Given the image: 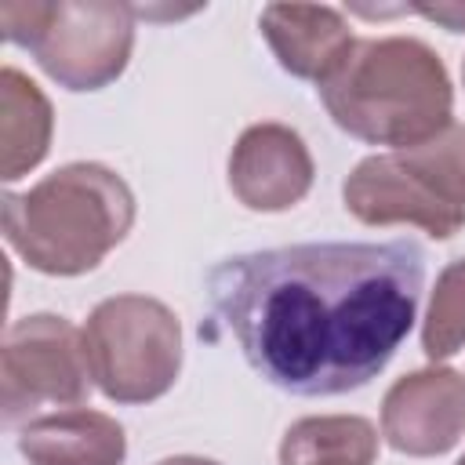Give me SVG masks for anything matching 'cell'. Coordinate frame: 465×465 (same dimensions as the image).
<instances>
[{
    "mask_svg": "<svg viewBox=\"0 0 465 465\" xmlns=\"http://www.w3.org/2000/svg\"><path fill=\"white\" fill-rule=\"evenodd\" d=\"M425 251L414 240L291 243L222 258L211 320L251 371L291 396H341L378 378L418 320Z\"/></svg>",
    "mask_w": 465,
    "mask_h": 465,
    "instance_id": "obj_1",
    "label": "cell"
},
{
    "mask_svg": "<svg viewBox=\"0 0 465 465\" xmlns=\"http://www.w3.org/2000/svg\"><path fill=\"white\" fill-rule=\"evenodd\" d=\"M316 94L327 116L367 145L411 149L454 124L447 65L418 36L356 40Z\"/></svg>",
    "mask_w": 465,
    "mask_h": 465,
    "instance_id": "obj_2",
    "label": "cell"
},
{
    "mask_svg": "<svg viewBox=\"0 0 465 465\" xmlns=\"http://www.w3.org/2000/svg\"><path fill=\"white\" fill-rule=\"evenodd\" d=\"M7 247L44 276H80L105 262L134 225V193L105 163L76 160L25 193H4Z\"/></svg>",
    "mask_w": 465,
    "mask_h": 465,
    "instance_id": "obj_3",
    "label": "cell"
},
{
    "mask_svg": "<svg viewBox=\"0 0 465 465\" xmlns=\"http://www.w3.org/2000/svg\"><path fill=\"white\" fill-rule=\"evenodd\" d=\"M341 200L363 225H418L450 240L465 225V127L450 124L421 145L360 160L341 182Z\"/></svg>",
    "mask_w": 465,
    "mask_h": 465,
    "instance_id": "obj_4",
    "label": "cell"
},
{
    "mask_svg": "<svg viewBox=\"0 0 465 465\" xmlns=\"http://www.w3.org/2000/svg\"><path fill=\"white\" fill-rule=\"evenodd\" d=\"M0 33L65 91H102L131 62L134 11L116 0H7Z\"/></svg>",
    "mask_w": 465,
    "mask_h": 465,
    "instance_id": "obj_5",
    "label": "cell"
},
{
    "mask_svg": "<svg viewBox=\"0 0 465 465\" xmlns=\"http://www.w3.org/2000/svg\"><path fill=\"white\" fill-rule=\"evenodd\" d=\"M87 371L113 403H153L178 381L182 323L149 294H113L84 323Z\"/></svg>",
    "mask_w": 465,
    "mask_h": 465,
    "instance_id": "obj_6",
    "label": "cell"
},
{
    "mask_svg": "<svg viewBox=\"0 0 465 465\" xmlns=\"http://www.w3.org/2000/svg\"><path fill=\"white\" fill-rule=\"evenodd\" d=\"M87 392L84 331L54 312H33L7 327L0 349V414L7 429H22L47 407H80Z\"/></svg>",
    "mask_w": 465,
    "mask_h": 465,
    "instance_id": "obj_7",
    "label": "cell"
},
{
    "mask_svg": "<svg viewBox=\"0 0 465 465\" xmlns=\"http://www.w3.org/2000/svg\"><path fill=\"white\" fill-rule=\"evenodd\" d=\"M381 436L407 458L447 454L465 436V374L421 367L396 378L381 400Z\"/></svg>",
    "mask_w": 465,
    "mask_h": 465,
    "instance_id": "obj_8",
    "label": "cell"
},
{
    "mask_svg": "<svg viewBox=\"0 0 465 465\" xmlns=\"http://www.w3.org/2000/svg\"><path fill=\"white\" fill-rule=\"evenodd\" d=\"M312 178V153L287 124H251L229 153V189L247 211H291L309 196Z\"/></svg>",
    "mask_w": 465,
    "mask_h": 465,
    "instance_id": "obj_9",
    "label": "cell"
},
{
    "mask_svg": "<svg viewBox=\"0 0 465 465\" xmlns=\"http://www.w3.org/2000/svg\"><path fill=\"white\" fill-rule=\"evenodd\" d=\"M258 25L280 69L298 80H312L316 87L356 44L345 15L327 4H269L262 7Z\"/></svg>",
    "mask_w": 465,
    "mask_h": 465,
    "instance_id": "obj_10",
    "label": "cell"
},
{
    "mask_svg": "<svg viewBox=\"0 0 465 465\" xmlns=\"http://www.w3.org/2000/svg\"><path fill=\"white\" fill-rule=\"evenodd\" d=\"M18 454L29 465H124V425L102 411H51L18 429Z\"/></svg>",
    "mask_w": 465,
    "mask_h": 465,
    "instance_id": "obj_11",
    "label": "cell"
},
{
    "mask_svg": "<svg viewBox=\"0 0 465 465\" xmlns=\"http://www.w3.org/2000/svg\"><path fill=\"white\" fill-rule=\"evenodd\" d=\"M54 113L47 94L15 65L0 69V178L29 174L51 149Z\"/></svg>",
    "mask_w": 465,
    "mask_h": 465,
    "instance_id": "obj_12",
    "label": "cell"
},
{
    "mask_svg": "<svg viewBox=\"0 0 465 465\" xmlns=\"http://www.w3.org/2000/svg\"><path fill=\"white\" fill-rule=\"evenodd\" d=\"M378 429L360 414L298 418L280 440V465H374Z\"/></svg>",
    "mask_w": 465,
    "mask_h": 465,
    "instance_id": "obj_13",
    "label": "cell"
},
{
    "mask_svg": "<svg viewBox=\"0 0 465 465\" xmlns=\"http://www.w3.org/2000/svg\"><path fill=\"white\" fill-rule=\"evenodd\" d=\"M421 349L432 363L465 349V258H454L436 276L421 323Z\"/></svg>",
    "mask_w": 465,
    "mask_h": 465,
    "instance_id": "obj_14",
    "label": "cell"
},
{
    "mask_svg": "<svg viewBox=\"0 0 465 465\" xmlns=\"http://www.w3.org/2000/svg\"><path fill=\"white\" fill-rule=\"evenodd\" d=\"M411 15H421L436 25H443L447 33H465V4L461 0H443V4H425V7H411Z\"/></svg>",
    "mask_w": 465,
    "mask_h": 465,
    "instance_id": "obj_15",
    "label": "cell"
},
{
    "mask_svg": "<svg viewBox=\"0 0 465 465\" xmlns=\"http://www.w3.org/2000/svg\"><path fill=\"white\" fill-rule=\"evenodd\" d=\"M156 465H222V461H211L200 454H174V458H160Z\"/></svg>",
    "mask_w": 465,
    "mask_h": 465,
    "instance_id": "obj_16",
    "label": "cell"
},
{
    "mask_svg": "<svg viewBox=\"0 0 465 465\" xmlns=\"http://www.w3.org/2000/svg\"><path fill=\"white\" fill-rule=\"evenodd\" d=\"M461 84H465V58H461Z\"/></svg>",
    "mask_w": 465,
    "mask_h": 465,
    "instance_id": "obj_17",
    "label": "cell"
},
{
    "mask_svg": "<svg viewBox=\"0 0 465 465\" xmlns=\"http://www.w3.org/2000/svg\"><path fill=\"white\" fill-rule=\"evenodd\" d=\"M458 465H465V454H461V458H458Z\"/></svg>",
    "mask_w": 465,
    "mask_h": 465,
    "instance_id": "obj_18",
    "label": "cell"
}]
</instances>
